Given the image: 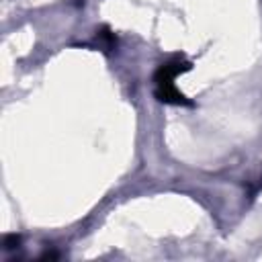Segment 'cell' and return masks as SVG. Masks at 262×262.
Instances as JSON below:
<instances>
[{"mask_svg": "<svg viewBox=\"0 0 262 262\" xmlns=\"http://www.w3.org/2000/svg\"><path fill=\"white\" fill-rule=\"evenodd\" d=\"M18 242H20L18 235H6V237H4V248H6V250H12V248L18 246Z\"/></svg>", "mask_w": 262, "mask_h": 262, "instance_id": "3957f363", "label": "cell"}, {"mask_svg": "<svg viewBox=\"0 0 262 262\" xmlns=\"http://www.w3.org/2000/svg\"><path fill=\"white\" fill-rule=\"evenodd\" d=\"M156 98H158L160 102H166V104H184V106H190V104H192L174 84L156 86Z\"/></svg>", "mask_w": 262, "mask_h": 262, "instance_id": "7a4b0ae2", "label": "cell"}, {"mask_svg": "<svg viewBox=\"0 0 262 262\" xmlns=\"http://www.w3.org/2000/svg\"><path fill=\"white\" fill-rule=\"evenodd\" d=\"M190 70V61H180V59H174V61H166L162 63L156 74H154V82L156 86H168V84H174L176 76L182 74V72H188Z\"/></svg>", "mask_w": 262, "mask_h": 262, "instance_id": "6da1fadb", "label": "cell"}]
</instances>
